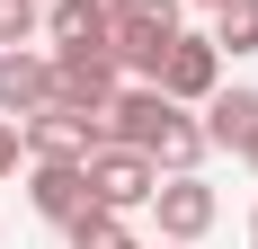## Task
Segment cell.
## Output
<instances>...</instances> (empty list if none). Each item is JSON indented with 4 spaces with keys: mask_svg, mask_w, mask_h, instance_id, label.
<instances>
[{
    "mask_svg": "<svg viewBox=\"0 0 258 249\" xmlns=\"http://www.w3.org/2000/svg\"><path fill=\"white\" fill-rule=\"evenodd\" d=\"M18 143H27V160H89V151L107 143V116H89V107H62V98H45L36 116H18Z\"/></svg>",
    "mask_w": 258,
    "mask_h": 249,
    "instance_id": "obj_1",
    "label": "cell"
},
{
    "mask_svg": "<svg viewBox=\"0 0 258 249\" xmlns=\"http://www.w3.org/2000/svg\"><path fill=\"white\" fill-rule=\"evenodd\" d=\"M80 169H89V196H98V205H116V214L152 205V187H160V160H152V151H134V143H98Z\"/></svg>",
    "mask_w": 258,
    "mask_h": 249,
    "instance_id": "obj_3",
    "label": "cell"
},
{
    "mask_svg": "<svg viewBox=\"0 0 258 249\" xmlns=\"http://www.w3.org/2000/svg\"><path fill=\"white\" fill-rule=\"evenodd\" d=\"M27 205L45 223H72L80 205H89V169L80 160H27Z\"/></svg>",
    "mask_w": 258,
    "mask_h": 249,
    "instance_id": "obj_8",
    "label": "cell"
},
{
    "mask_svg": "<svg viewBox=\"0 0 258 249\" xmlns=\"http://www.w3.org/2000/svg\"><path fill=\"white\" fill-rule=\"evenodd\" d=\"M169 36H178V27H160V18H143V9H125V0H116L107 53H116V72H125V80H160V53H169Z\"/></svg>",
    "mask_w": 258,
    "mask_h": 249,
    "instance_id": "obj_6",
    "label": "cell"
},
{
    "mask_svg": "<svg viewBox=\"0 0 258 249\" xmlns=\"http://www.w3.org/2000/svg\"><path fill=\"white\" fill-rule=\"evenodd\" d=\"M125 9H143V18H160V27H178V0H125Z\"/></svg>",
    "mask_w": 258,
    "mask_h": 249,
    "instance_id": "obj_16",
    "label": "cell"
},
{
    "mask_svg": "<svg viewBox=\"0 0 258 249\" xmlns=\"http://www.w3.org/2000/svg\"><path fill=\"white\" fill-rule=\"evenodd\" d=\"M160 249H187V240H160Z\"/></svg>",
    "mask_w": 258,
    "mask_h": 249,
    "instance_id": "obj_19",
    "label": "cell"
},
{
    "mask_svg": "<svg viewBox=\"0 0 258 249\" xmlns=\"http://www.w3.org/2000/svg\"><path fill=\"white\" fill-rule=\"evenodd\" d=\"M62 240H72V249H134V231H125V214H116V205L89 196L72 223H62Z\"/></svg>",
    "mask_w": 258,
    "mask_h": 249,
    "instance_id": "obj_11",
    "label": "cell"
},
{
    "mask_svg": "<svg viewBox=\"0 0 258 249\" xmlns=\"http://www.w3.org/2000/svg\"><path fill=\"white\" fill-rule=\"evenodd\" d=\"M249 249H258V240H249Z\"/></svg>",
    "mask_w": 258,
    "mask_h": 249,
    "instance_id": "obj_20",
    "label": "cell"
},
{
    "mask_svg": "<svg viewBox=\"0 0 258 249\" xmlns=\"http://www.w3.org/2000/svg\"><path fill=\"white\" fill-rule=\"evenodd\" d=\"M116 89H125V72H116L107 36H89V45H53V98H62V107L107 116V98H116Z\"/></svg>",
    "mask_w": 258,
    "mask_h": 249,
    "instance_id": "obj_2",
    "label": "cell"
},
{
    "mask_svg": "<svg viewBox=\"0 0 258 249\" xmlns=\"http://www.w3.org/2000/svg\"><path fill=\"white\" fill-rule=\"evenodd\" d=\"M45 98H53V53L0 45V116H36Z\"/></svg>",
    "mask_w": 258,
    "mask_h": 249,
    "instance_id": "obj_7",
    "label": "cell"
},
{
    "mask_svg": "<svg viewBox=\"0 0 258 249\" xmlns=\"http://www.w3.org/2000/svg\"><path fill=\"white\" fill-rule=\"evenodd\" d=\"M214 45L223 53H258V0H223L214 9Z\"/></svg>",
    "mask_w": 258,
    "mask_h": 249,
    "instance_id": "obj_13",
    "label": "cell"
},
{
    "mask_svg": "<svg viewBox=\"0 0 258 249\" xmlns=\"http://www.w3.org/2000/svg\"><path fill=\"white\" fill-rule=\"evenodd\" d=\"M152 214H160V240H205L223 205H214V187H205L196 169H169V178L152 187Z\"/></svg>",
    "mask_w": 258,
    "mask_h": 249,
    "instance_id": "obj_5",
    "label": "cell"
},
{
    "mask_svg": "<svg viewBox=\"0 0 258 249\" xmlns=\"http://www.w3.org/2000/svg\"><path fill=\"white\" fill-rule=\"evenodd\" d=\"M107 27H116V0H53L45 9L53 45H89V36H107Z\"/></svg>",
    "mask_w": 258,
    "mask_h": 249,
    "instance_id": "obj_10",
    "label": "cell"
},
{
    "mask_svg": "<svg viewBox=\"0 0 258 249\" xmlns=\"http://www.w3.org/2000/svg\"><path fill=\"white\" fill-rule=\"evenodd\" d=\"M240 160H249V169H258V134H249V143H240Z\"/></svg>",
    "mask_w": 258,
    "mask_h": 249,
    "instance_id": "obj_17",
    "label": "cell"
},
{
    "mask_svg": "<svg viewBox=\"0 0 258 249\" xmlns=\"http://www.w3.org/2000/svg\"><path fill=\"white\" fill-rule=\"evenodd\" d=\"M196 9H223V0H196Z\"/></svg>",
    "mask_w": 258,
    "mask_h": 249,
    "instance_id": "obj_18",
    "label": "cell"
},
{
    "mask_svg": "<svg viewBox=\"0 0 258 249\" xmlns=\"http://www.w3.org/2000/svg\"><path fill=\"white\" fill-rule=\"evenodd\" d=\"M196 125H205V143H214V151H240V143L258 134V89H214Z\"/></svg>",
    "mask_w": 258,
    "mask_h": 249,
    "instance_id": "obj_9",
    "label": "cell"
},
{
    "mask_svg": "<svg viewBox=\"0 0 258 249\" xmlns=\"http://www.w3.org/2000/svg\"><path fill=\"white\" fill-rule=\"evenodd\" d=\"M18 151H27V143H18V116H0V178L18 169Z\"/></svg>",
    "mask_w": 258,
    "mask_h": 249,
    "instance_id": "obj_15",
    "label": "cell"
},
{
    "mask_svg": "<svg viewBox=\"0 0 258 249\" xmlns=\"http://www.w3.org/2000/svg\"><path fill=\"white\" fill-rule=\"evenodd\" d=\"M205 151H214V143H205V125H196V116L178 107V116L160 125V143H152V160H160V178H169V169H196Z\"/></svg>",
    "mask_w": 258,
    "mask_h": 249,
    "instance_id": "obj_12",
    "label": "cell"
},
{
    "mask_svg": "<svg viewBox=\"0 0 258 249\" xmlns=\"http://www.w3.org/2000/svg\"><path fill=\"white\" fill-rule=\"evenodd\" d=\"M160 89H169L178 107H205L214 89H223V45L178 27V36H169V53H160Z\"/></svg>",
    "mask_w": 258,
    "mask_h": 249,
    "instance_id": "obj_4",
    "label": "cell"
},
{
    "mask_svg": "<svg viewBox=\"0 0 258 249\" xmlns=\"http://www.w3.org/2000/svg\"><path fill=\"white\" fill-rule=\"evenodd\" d=\"M36 27H45V9H36V0H0V45H27Z\"/></svg>",
    "mask_w": 258,
    "mask_h": 249,
    "instance_id": "obj_14",
    "label": "cell"
}]
</instances>
